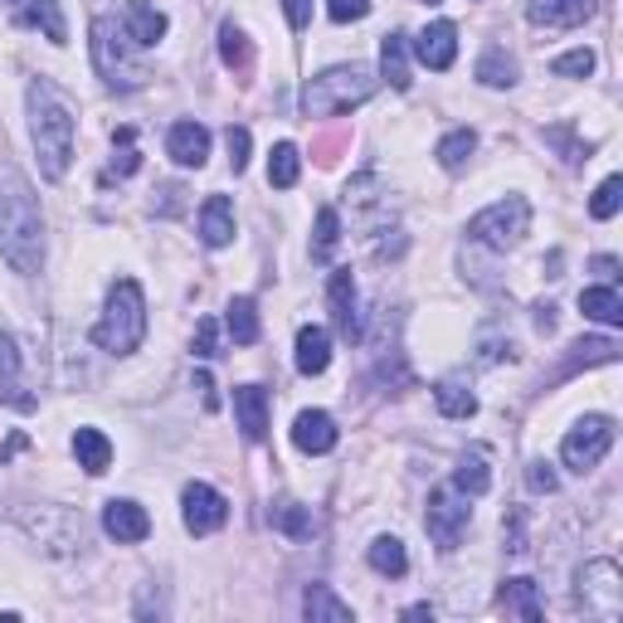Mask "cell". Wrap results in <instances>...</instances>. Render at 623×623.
<instances>
[{"label": "cell", "instance_id": "cell-29", "mask_svg": "<svg viewBox=\"0 0 623 623\" xmlns=\"http://www.w3.org/2000/svg\"><path fill=\"white\" fill-rule=\"evenodd\" d=\"M579 312L595 316V322H604V326H623V298L614 292V282L579 292Z\"/></svg>", "mask_w": 623, "mask_h": 623}, {"label": "cell", "instance_id": "cell-7", "mask_svg": "<svg viewBox=\"0 0 623 623\" xmlns=\"http://www.w3.org/2000/svg\"><path fill=\"white\" fill-rule=\"evenodd\" d=\"M527 234H531V205L521 200V195H507V200L487 205L483 215L468 220V239H477V244H487V249H501V254L517 249Z\"/></svg>", "mask_w": 623, "mask_h": 623}, {"label": "cell", "instance_id": "cell-26", "mask_svg": "<svg viewBox=\"0 0 623 623\" xmlns=\"http://www.w3.org/2000/svg\"><path fill=\"white\" fill-rule=\"evenodd\" d=\"M302 614H308L312 623H351V604L336 599L326 585H308V595H302Z\"/></svg>", "mask_w": 623, "mask_h": 623}, {"label": "cell", "instance_id": "cell-30", "mask_svg": "<svg viewBox=\"0 0 623 623\" xmlns=\"http://www.w3.org/2000/svg\"><path fill=\"white\" fill-rule=\"evenodd\" d=\"M434 404H439L443 419H473L477 414V395L463 380H439V385H434Z\"/></svg>", "mask_w": 623, "mask_h": 623}, {"label": "cell", "instance_id": "cell-32", "mask_svg": "<svg viewBox=\"0 0 623 623\" xmlns=\"http://www.w3.org/2000/svg\"><path fill=\"white\" fill-rule=\"evenodd\" d=\"M268 521H273V527H278L282 535H292V541H312V531H316L312 511L298 507V501H273Z\"/></svg>", "mask_w": 623, "mask_h": 623}, {"label": "cell", "instance_id": "cell-52", "mask_svg": "<svg viewBox=\"0 0 623 623\" xmlns=\"http://www.w3.org/2000/svg\"><path fill=\"white\" fill-rule=\"evenodd\" d=\"M404 619H434V609L429 604H409L404 609Z\"/></svg>", "mask_w": 623, "mask_h": 623}, {"label": "cell", "instance_id": "cell-13", "mask_svg": "<svg viewBox=\"0 0 623 623\" xmlns=\"http://www.w3.org/2000/svg\"><path fill=\"white\" fill-rule=\"evenodd\" d=\"M326 302H332V322L346 342H360V308H356V278L351 268H336L326 282Z\"/></svg>", "mask_w": 623, "mask_h": 623}, {"label": "cell", "instance_id": "cell-47", "mask_svg": "<svg viewBox=\"0 0 623 623\" xmlns=\"http://www.w3.org/2000/svg\"><path fill=\"white\" fill-rule=\"evenodd\" d=\"M507 551L511 555H527V535H521V511H511V517H507Z\"/></svg>", "mask_w": 623, "mask_h": 623}, {"label": "cell", "instance_id": "cell-37", "mask_svg": "<svg viewBox=\"0 0 623 623\" xmlns=\"http://www.w3.org/2000/svg\"><path fill=\"white\" fill-rule=\"evenodd\" d=\"M477 83H487V89H511V83H517V59H507L501 49H487L483 59H477Z\"/></svg>", "mask_w": 623, "mask_h": 623}, {"label": "cell", "instance_id": "cell-21", "mask_svg": "<svg viewBox=\"0 0 623 623\" xmlns=\"http://www.w3.org/2000/svg\"><path fill=\"white\" fill-rule=\"evenodd\" d=\"M200 239L210 249H224L229 239H234V205H229V195H210L200 210Z\"/></svg>", "mask_w": 623, "mask_h": 623}, {"label": "cell", "instance_id": "cell-9", "mask_svg": "<svg viewBox=\"0 0 623 623\" xmlns=\"http://www.w3.org/2000/svg\"><path fill=\"white\" fill-rule=\"evenodd\" d=\"M468 521H473V507H468V497H458V492H448V487H434V492H429L424 531H429V541L439 545V551H458V541H463Z\"/></svg>", "mask_w": 623, "mask_h": 623}, {"label": "cell", "instance_id": "cell-46", "mask_svg": "<svg viewBox=\"0 0 623 623\" xmlns=\"http://www.w3.org/2000/svg\"><path fill=\"white\" fill-rule=\"evenodd\" d=\"M282 10H288V25L292 30H308L312 25V0H282Z\"/></svg>", "mask_w": 623, "mask_h": 623}, {"label": "cell", "instance_id": "cell-23", "mask_svg": "<svg viewBox=\"0 0 623 623\" xmlns=\"http://www.w3.org/2000/svg\"><path fill=\"white\" fill-rule=\"evenodd\" d=\"M73 458H79L83 473L97 477V473L113 468V443H107L103 429H79V434H73Z\"/></svg>", "mask_w": 623, "mask_h": 623}, {"label": "cell", "instance_id": "cell-34", "mask_svg": "<svg viewBox=\"0 0 623 623\" xmlns=\"http://www.w3.org/2000/svg\"><path fill=\"white\" fill-rule=\"evenodd\" d=\"M302 176V157H298V147L292 141H278L273 147V157H268V185H278V191H292Z\"/></svg>", "mask_w": 623, "mask_h": 623}, {"label": "cell", "instance_id": "cell-39", "mask_svg": "<svg viewBox=\"0 0 623 623\" xmlns=\"http://www.w3.org/2000/svg\"><path fill=\"white\" fill-rule=\"evenodd\" d=\"M195 356L200 360H210V356H220V322H215V316H200V322H195Z\"/></svg>", "mask_w": 623, "mask_h": 623}, {"label": "cell", "instance_id": "cell-27", "mask_svg": "<svg viewBox=\"0 0 623 623\" xmlns=\"http://www.w3.org/2000/svg\"><path fill=\"white\" fill-rule=\"evenodd\" d=\"M366 561H370V570L376 575H390V579H400L404 570H409V555H404L400 535H376L370 551H366Z\"/></svg>", "mask_w": 623, "mask_h": 623}, {"label": "cell", "instance_id": "cell-51", "mask_svg": "<svg viewBox=\"0 0 623 623\" xmlns=\"http://www.w3.org/2000/svg\"><path fill=\"white\" fill-rule=\"evenodd\" d=\"M535 326H541V332H551V326H555V308H535Z\"/></svg>", "mask_w": 623, "mask_h": 623}, {"label": "cell", "instance_id": "cell-11", "mask_svg": "<svg viewBox=\"0 0 623 623\" xmlns=\"http://www.w3.org/2000/svg\"><path fill=\"white\" fill-rule=\"evenodd\" d=\"M181 517H185V531L191 535H210L229 521V501H224V492H215L210 483H191L181 492Z\"/></svg>", "mask_w": 623, "mask_h": 623}, {"label": "cell", "instance_id": "cell-40", "mask_svg": "<svg viewBox=\"0 0 623 623\" xmlns=\"http://www.w3.org/2000/svg\"><path fill=\"white\" fill-rule=\"evenodd\" d=\"M555 73H561V79H589V73H595V54L589 49L561 54V59H555Z\"/></svg>", "mask_w": 623, "mask_h": 623}, {"label": "cell", "instance_id": "cell-12", "mask_svg": "<svg viewBox=\"0 0 623 623\" xmlns=\"http://www.w3.org/2000/svg\"><path fill=\"white\" fill-rule=\"evenodd\" d=\"M166 30H171L166 10H157L151 0H127L123 5V35L132 39L137 49H157L161 39H166Z\"/></svg>", "mask_w": 623, "mask_h": 623}, {"label": "cell", "instance_id": "cell-3", "mask_svg": "<svg viewBox=\"0 0 623 623\" xmlns=\"http://www.w3.org/2000/svg\"><path fill=\"white\" fill-rule=\"evenodd\" d=\"M141 336H147V292H141L137 278H117L113 292H107V308L93 326V342L107 356H132Z\"/></svg>", "mask_w": 623, "mask_h": 623}, {"label": "cell", "instance_id": "cell-41", "mask_svg": "<svg viewBox=\"0 0 623 623\" xmlns=\"http://www.w3.org/2000/svg\"><path fill=\"white\" fill-rule=\"evenodd\" d=\"M132 127H117V147H123V151H117V157H113V171H117V176H132V171L141 166V157H137V147H132Z\"/></svg>", "mask_w": 623, "mask_h": 623}, {"label": "cell", "instance_id": "cell-31", "mask_svg": "<svg viewBox=\"0 0 623 623\" xmlns=\"http://www.w3.org/2000/svg\"><path fill=\"white\" fill-rule=\"evenodd\" d=\"M224 332L234 336L239 346H254L258 342V308H254V298H234L224 308Z\"/></svg>", "mask_w": 623, "mask_h": 623}, {"label": "cell", "instance_id": "cell-17", "mask_svg": "<svg viewBox=\"0 0 623 623\" xmlns=\"http://www.w3.org/2000/svg\"><path fill=\"white\" fill-rule=\"evenodd\" d=\"M234 419H239V434L249 443H264L268 439V395L258 385H239L234 390Z\"/></svg>", "mask_w": 623, "mask_h": 623}, {"label": "cell", "instance_id": "cell-50", "mask_svg": "<svg viewBox=\"0 0 623 623\" xmlns=\"http://www.w3.org/2000/svg\"><path fill=\"white\" fill-rule=\"evenodd\" d=\"M595 273H599L604 282H614V278H619V258H609V254H604V258H595Z\"/></svg>", "mask_w": 623, "mask_h": 623}, {"label": "cell", "instance_id": "cell-18", "mask_svg": "<svg viewBox=\"0 0 623 623\" xmlns=\"http://www.w3.org/2000/svg\"><path fill=\"white\" fill-rule=\"evenodd\" d=\"M166 151L176 166H195L200 171L205 161H210V132H205L200 123H176L166 132Z\"/></svg>", "mask_w": 623, "mask_h": 623}, {"label": "cell", "instance_id": "cell-16", "mask_svg": "<svg viewBox=\"0 0 623 623\" xmlns=\"http://www.w3.org/2000/svg\"><path fill=\"white\" fill-rule=\"evenodd\" d=\"M414 54H419V64H429L434 73L453 69V59H458V25H453V20H434V25L414 39Z\"/></svg>", "mask_w": 623, "mask_h": 623}, {"label": "cell", "instance_id": "cell-6", "mask_svg": "<svg viewBox=\"0 0 623 623\" xmlns=\"http://www.w3.org/2000/svg\"><path fill=\"white\" fill-rule=\"evenodd\" d=\"M15 521L45 545L49 555H79L83 541H89V527L83 517H73L69 507H20Z\"/></svg>", "mask_w": 623, "mask_h": 623}, {"label": "cell", "instance_id": "cell-28", "mask_svg": "<svg viewBox=\"0 0 623 623\" xmlns=\"http://www.w3.org/2000/svg\"><path fill=\"white\" fill-rule=\"evenodd\" d=\"M25 20L30 30H45L49 45H69V25H64V5L59 0H35V5H25Z\"/></svg>", "mask_w": 623, "mask_h": 623}, {"label": "cell", "instance_id": "cell-25", "mask_svg": "<svg viewBox=\"0 0 623 623\" xmlns=\"http://www.w3.org/2000/svg\"><path fill=\"white\" fill-rule=\"evenodd\" d=\"M380 73H385L390 89L409 93V39L404 35H385V45H380Z\"/></svg>", "mask_w": 623, "mask_h": 623}, {"label": "cell", "instance_id": "cell-14", "mask_svg": "<svg viewBox=\"0 0 623 623\" xmlns=\"http://www.w3.org/2000/svg\"><path fill=\"white\" fill-rule=\"evenodd\" d=\"M103 531L113 535L117 545H137V541H147L151 535V517H147V507H137V501H107L103 507Z\"/></svg>", "mask_w": 623, "mask_h": 623}, {"label": "cell", "instance_id": "cell-42", "mask_svg": "<svg viewBox=\"0 0 623 623\" xmlns=\"http://www.w3.org/2000/svg\"><path fill=\"white\" fill-rule=\"evenodd\" d=\"M224 147H229V166L244 171V166H249V147H254V141H249V127H229V132H224Z\"/></svg>", "mask_w": 623, "mask_h": 623}, {"label": "cell", "instance_id": "cell-44", "mask_svg": "<svg viewBox=\"0 0 623 623\" xmlns=\"http://www.w3.org/2000/svg\"><path fill=\"white\" fill-rule=\"evenodd\" d=\"M527 483H531V492H555L561 487V477H555V468L545 463V458H535V463L527 468Z\"/></svg>", "mask_w": 623, "mask_h": 623}, {"label": "cell", "instance_id": "cell-33", "mask_svg": "<svg viewBox=\"0 0 623 623\" xmlns=\"http://www.w3.org/2000/svg\"><path fill=\"white\" fill-rule=\"evenodd\" d=\"M220 59H224L234 73H249V69H254V49H249V35L234 25V20H224V25H220Z\"/></svg>", "mask_w": 623, "mask_h": 623}, {"label": "cell", "instance_id": "cell-24", "mask_svg": "<svg viewBox=\"0 0 623 623\" xmlns=\"http://www.w3.org/2000/svg\"><path fill=\"white\" fill-rule=\"evenodd\" d=\"M497 604L507 609V614L535 623V619H541V589H535V579H527V575L507 579V585H501V595H497Z\"/></svg>", "mask_w": 623, "mask_h": 623}, {"label": "cell", "instance_id": "cell-5", "mask_svg": "<svg viewBox=\"0 0 623 623\" xmlns=\"http://www.w3.org/2000/svg\"><path fill=\"white\" fill-rule=\"evenodd\" d=\"M132 39L127 35H117V25L107 15H97L93 20V64H97V73H103V83L107 89H117V93H132L147 83V69L132 59Z\"/></svg>", "mask_w": 623, "mask_h": 623}, {"label": "cell", "instance_id": "cell-45", "mask_svg": "<svg viewBox=\"0 0 623 623\" xmlns=\"http://www.w3.org/2000/svg\"><path fill=\"white\" fill-rule=\"evenodd\" d=\"M20 376V351H15V336L0 332V380H15Z\"/></svg>", "mask_w": 623, "mask_h": 623}, {"label": "cell", "instance_id": "cell-22", "mask_svg": "<svg viewBox=\"0 0 623 623\" xmlns=\"http://www.w3.org/2000/svg\"><path fill=\"white\" fill-rule=\"evenodd\" d=\"M332 366V336L326 326H302L298 332V370L302 376H322Z\"/></svg>", "mask_w": 623, "mask_h": 623}, {"label": "cell", "instance_id": "cell-36", "mask_svg": "<svg viewBox=\"0 0 623 623\" xmlns=\"http://www.w3.org/2000/svg\"><path fill=\"white\" fill-rule=\"evenodd\" d=\"M336 244H342V215H336L332 205H322V210H316V239H312V258H316V264H326V258L336 254Z\"/></svg>", "mask_w": 623, "mask_h": 623}, {"label": "cell", "instance_id": "cell-19", "mask_svg": "<svg viewBox=\"0 0 623 623\" xmlns=\"http://www.w3.org/2000/svg\"><path fill=\"white\" fill-rule=\"evenodd\" d=\"M292 443L302 453H332L336 448V419L326 409H302L298 424H292Z\"/></svg>", "mask_w": 623, "mask_h": 623}, {"label": "cell", "instance_id": "cell-53", "mask_svg": "<svg viewBox=\"0 0 623 623\" xmlns=\"http://www.w3.org/2000/svg\"><path fill=\"white\" fill-rule=\"evenodd\" d=\"M424 5H439V0H424Z\"/></svg>", "mask_w": 623, "mask_h": 623}, {"label": "cell", "instance_id": "cell-10", "mask_svg": "<svg viewBox=\"0 0 623 623\" xmlns=\"http://www.w3.org/2000/svg\"><path fill=\"white\" fill-rule=\"evenodd\" d=\"M579 599H585V609L595 619L614 623L623 614V575L614 561H589L585 570H579Z\"/></svg>", "mask_w": 623, "mask_h": 623}, {"label": "cell", "instance_id": "cell-2", "mask_svg": "<svg viewBox=\"0 0 623 623\" xmlns=\"http://www.w3.org/2000/svg\"><path fill=\"white\" fill-rule=\"evenodd\" d=\"M30 103V137H35L39 151V171L49 181L69 176V161H73V137H79V117H73L69 97L54 89L49 79H35L25 93Z\"/></svg>", "mask_w": 623, "mask_h": 623}, {"label": "cell", "instance_id": "cell-8", "mask_svg": "<svg viewBox=\"0 0 623 623\" xmlns=\"http://www.w3.org/2000/svg\"><path fill=\"white\" fill-rule=\"evenodd\" d=\"M609 448H614V419H609V414H585V419L565 434L561 463L570 468V473L585 477V473H595V468L604 463Z\"/></svg>", "mask_w": 623, "mask_h": 623}, {"label": "cell", "instance_id": "cell-1", "mask_svg": "<svg viewBox=\"0 0 623 623\" xmlns=\"http://www.w3.org/2000/svg\"><path fill=\"white\" fill-rule=\"evenodd\" d=\"M0 258L15 273H39L45 264V215H39V195L25 181V171H15L10 161H0Z\"/></svg>", "mask_w": 623, "mask_h": 623}, {"label": "cell", "instance_id": "cell-38", "mask_svg": "<svg viewBox=\"0 0 623 623\" xmlns=\"http://www.w3.org/2000/svg\"><path fill=\"white\" fill-rule=\"evenodd\" d=\"M619 205H623V176H609L595 191V200H589V215H595V220H614Z\"/></svg>", "mask_w": 623, "mask_h": 623}, {"label": "cell", "instance_id": "cell-15", "mask_svg": "<svg viewBox=\"0 0 623 623\" xmlns=\"http://www.w3.org/2000/svg\"><path fill=\"white\" fill-rule=\"evenodd\" d=\"M599 10V0H527V20L545 30H575Z\"/></svg>", "mask_w": 623, "mask_h": 623}, {"label": "cell", "instance_id": "cell-48", "mask_svg": "<svg viewBox=\"0 0 623 623\" xmlns=\"http://www.w3.org/2000/svg\"><path fill=\"white\" fill-rule=\"evenodd\" d=\"M195 390H200V400H205V409H220V395H215V380H210V376H205V370H200V376H195Z\"/></svg>", "mask_w": 623, "mask_h": 623}, {"label": "cell", "instance_id": "cell-20", "mask_svg": "<svg viewBox=\"0 0 623 623\" xmlns=\"http://www.w3.org/2000/svg\"><path fill=\"white\" fill-rule=\"evenodd\" d=\"M453 487L463 492V497H483V492L492 487V458H487V448H468V453L458 458Z\"/></svg>", "mask_w": 623, "mask_h": 623}, {"label": "cell", "instance_id": "cell-49", "mask_svg": "<svg viewBox=\"0 0 623 623\" xmlns=\"http://www.w3.org/2000/svg\"><path fill=\"white\" fill-rule=\"evenodd\" d=\"M25 443H30V439H25V434L15 429V434H10L5 443H0V463H10V458H15V453H20V448H25Z\"/></svg>", "mask_w": 623, "mask_h": 623}, {"label": "cell", "instance_id": "cell-4", "mask_svg": "<svg viewBox=\"0 0 623 623\" xmlns=\"http://www.w3.org/2000/svg\"><path fill=\"white\" fill-rule=\"evenodd\" d=\"M370 93H376V73L366 64H336V69L316 73L308 89H302V113L308 117L351 113V107L370 103Z\"/></svg>", "mask_w": 623, "mask_h": 623}, {"label": "cell", "instance_id": "cell-35", "mask_svg": "<svg viewBox=\"0 0 623 623\" xmlns=\"http://www.w3.org/2000/svg\"><path fill=\"white\" fill-rule=\"evenodd\" d=\"M473 151H477V132H473V127H458V132H448L439 141V151H434V157H439L443 171H463Z\"/></svg>", "mask_w": 623, "mask_h": 623}, {"label": "cell", "instance_id": "cell-43", "mask_svg": "<svg viewBox=\"0 0 623 623\" xmlns=\"http://www.w3.org/2000/svg\"><path fill=\"white\" fill-rule=\"evenodd\" d=\"M326 15H332L336 25H351V20L370 15V0H326Z\"/></svg>", "mask_w": 623, "mask_h": 623}]
</instances>
